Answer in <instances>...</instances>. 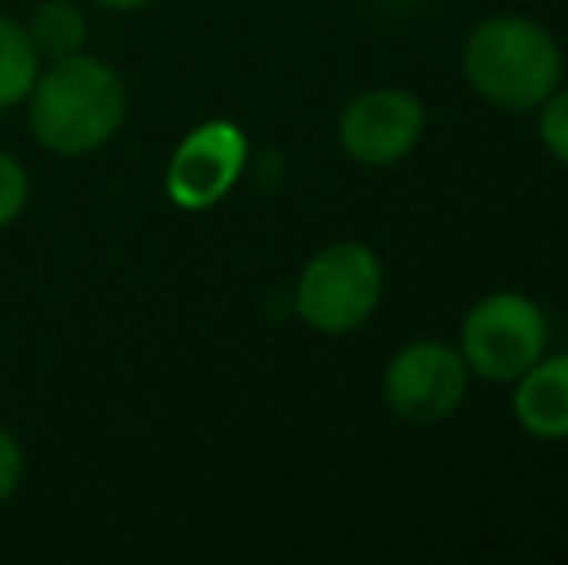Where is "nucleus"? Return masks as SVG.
I'll return each mask as SVG.
<instances>
[{
	"mask_svg": "<svg viewBox=\"0 0 568 565\" xmlns=\"http://www.w3.org/2000/svg\"><path fill=\"white\" fill-rule=\"evenodd\" d=\"M98 8H109V12H140V8H148L151 0H93Z\"/></svg>",
	"mask_w": 568,
	"mask_h": 565,
	"instance_id": "obj_14",
	"label": "nucleus"
},
{
	"mask_svg": "<svg viewBox=\"0 0 568 565\" xmlns=\"http://www.w3.org/2000/svg\"><path fill=\"white\" fill-rule=\"evenodd\" d=\"M460 67L487 105L503 113H534L561 85L565 54L538 20L503 12L468 31Z\"/></svg>",
	"mask_w": 568,
	"mask_h": 565,
	"instance_id": "obj_2",
	"label": "nucleus"
},
{
	"mask_svg": "<svg viewBox=\"0 0 568 565\" xmlns=\"http://www.w3.org/2000/svg\"><path fill=\"white\" fill-rule=\"evenodd\" d=\"M247 163V137L232 121H205L174 148L166 194L179 210L202 213L232 194Z\"/></svg>",
	"mask_w": 568,
	"mask_h": 565,
	"instance_id": "obj_7",
	"label": "nucleus"
},
{
	"mask_svg": "<svg viewBox=\"0 0 568 565\" xmlns=\"http://www.w3.org/2000/svg\"><path fill=\"white\" fill-rule=\"evenodd\" d=\"M383 260L359 241H337L322 249L298 275L294 310L302 325L322 337L356 333L383 302Z\"/></svg>",
	"mask_w": 568,
	"mask_h": 565,
	"instance_id": "obj_3",
	"label": "nucleus"
},
{
	"mask_svg": "<svg viewBox=\"0 0 568 565\" xmlns=\"http://www.w3.org/2000/svg\"><path fill=\"white\" fill-rule=\"evenodd\" d=\"M538 137H541V148H546L561 167H568V90H561V85L541 101Z\"/></svg>",
	"mask_w": 568,
	"mask_h": 565,
	"instance_id": "obj_11",
	"label": "nucleus"
},
{
	"mask_svg": "<svg viewBox=\"0 0 568 565\" xmlns=\"http://www.w3.org/2000/svg\"><path fill=\"white\" fill-rule=\"evenodd\" d=\"M23 28H28L31 43H36V51L43 62H59V59H70V54H82L85 39H90V20H85L82 8L70 4V0H43Z\"/></svg>",
	"mask_w": 568,
	"mask_h": 565,
	"instance_id": "obj_9",
	"label": "nucleus"
},
{
	"mask_svg": "<svg viewBox=\"0 0 568 565\" xmlns=\"http://www.w3.org/2000/svg\"><path fill=\"white\" fill-rule=\"evenodd\" d=\"M468 380L471 372L460 349L434 337L410 341L390 356L387 372H383V403L403 423L434 426L460 411Z\"/></svg>",
	"mask_w": 568,
	"mask_h": 565,
	"instance_id": "obj_5",
	"label": "nucleus"
},
{
	"mask_svg": "<svg viewBox=\"0 0 568 565\" xmlns=\"http://www.w3.org/2000/svg\"><path fill=\"white\" fill-rule=\"evenodd\" d=\"M23 205H28V171L20 167V159L0 151V229L12 225Z\"/></svg>",
	"mask_w": 568,
	"mask_h": 565,
	"instance_id": "obj_12",
	"label": "nucleus"
},
{
	"mask_svg": "<svg viewBox=\"0 0 568 565\" xmlns=\"http://www.w3.org/2000/svg\"><path fill=\"white\" fill-rule=\"evenodd\" d=\"M426 105L410 90L379 85L352 98L341 113L337 137L352 163L359 167H395L414 155L426 137Z\"/></svg>",
	"mask_w": 568,
	"mask_h": 565,
	"instance_id": "obj_6",
	"label": "nucleus"
},
{
	"mask_svg": "<svg viewBox=\"0 0 568 565\" xmlns=\"http://www.w3.org/2000/svg\"><path fill=\"white\" fill-rule=\"evenodd\" d=\"M460 356L471 376L487 384H515L549 349L546 310L518 291H491L464 314Z\"/></svg>",
	"mask_w": 568,
	"mask_h": 565,
	"instance_id": "obj_4",
	"label": "nucleus"
},
{
	"mask_svg": "<svg viewBox=\"0 0 568 565\" xmlns=\"http://www.w3.org/2000/svg\"><path fill=\"white\" fill-rule=\"evenodd\" d=\"M515 418L538 442H568V353L541 356L515 380Z\"/></svg>",
	"mask_w": 568,
	"mask_h": 565,
	"instance_id": "obj_8",
	"label": "nucleus"
},
{
	"mask_svg": "<svg viewBox=\"0 0 568 565\" xmlns=\"http://www.w3.org/2000/svg\"><path fill=\"white\" fill-rule=\"evenodd\" d=\"M39 70H43V59H39L28 28L12 16H0V109L23 105Z\"/></svg>",
	"mask_w": 568,
	"mask_h": 565,
	"instance_id": "obj_10",
	"label": "nucleus"
},
{
	"mask_svg": "<svg viewBox=\"0 0 568 565\" xmlns=\"http://www.w3.org/2000/svg\"><path fill=\"white\" fill-rule=\"evenodd\" d=\"M23 481V450L4 426H0V504L12 500V492Z\"/></svg>",
	"mask_w": 568,
	"mask_h": 565,
	"instance_id": "obj_13",
	"label": "nucleus"
},
{
	"mask_svg": "<svg viewBox=\"0 0 568 565\" xmlns=\"http://www.w3.org/2000/svg\"><path fill=\"white\" fill-rule=\"evenodd\" d=\"M128 117V90L109 62L93 54L47 62L28 93V129L54 155L105 148Z\"/></svg>",
	"mask_w": 568,
	"mask_h": 565,
	"instance_id": "obj_1",
	"label": "nucleus"
}]
</instances>
